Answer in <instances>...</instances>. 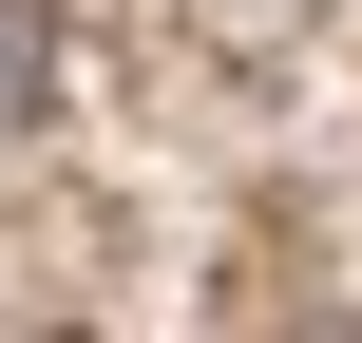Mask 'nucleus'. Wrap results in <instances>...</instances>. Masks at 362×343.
I'll list each match as a JSON object with an SVG mask.
<instances>
[{
  "instance_id": "f257e3e1",
  "label": "nucleus",
  "mask_w": 362,
  "mask_h": 343,
  "mask_svg": "<svg viewBox=\"0 0 362 343\" xmlns=\"http://www.w3.org/2000/svg\"><path fill=\"white\" fill-rule=\"evenodd\" d=\"M38 95H57V38H38V0H0V134H19Z\"/></svg>"
}]
</instances>
